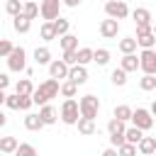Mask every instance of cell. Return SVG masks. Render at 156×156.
<instances>
[{"instance_id":"277c9868","label":"cell","mask_w":156,"mask_h":156,"mask_svg":"<svg viewBox=\"0 0 156 156\" xmlns=\"http://www.w3.org/2000/svg\"><path fill=\"white\" fill-rule=\"evenodd\" d=\"M132 127H136V129H141V132H149L151 127H154V117H151V112L146 110V107H136V110H132Z\"/></svg>"},{"instance_id":"9a60e30c","label":"cell","mask_w":156,"mask_h":156,"mask_svg":"<svg viewBox=\"0 0 156 156\" xmlns=\"http://www.w3.org/2000/svg\"><path fill=\"white\" fill-rule=\"evenodd\" d=\"M12 27H15V32L27 34V32L32 29V20H27L24 15H15V17H12Z\"/></svg>"},{"instance_id":"5bb4252c","label":"cell","mask_w":156,"mask_h":156,"mask_svg":"<svg viewBox=\"0 0 156 156\" xmlns=\"http://www.w3.org/2000/svg\"><path fill=\"white\" fill-rule=\"evenodd\" d=\"M136 149H139L144 156H151V154L156 151V136H141V139L136 141Z\"/></svg>"},{"instance_id":"b9f144b4","label":"cell","mask_w":156,"mask_h":156,"mask_svg":"<svg viewBox=\"0 0 156 156\" xmlns=\"http://www.w3.org/2000/svg\"><path fill=\"white\" fill-rule=\"evenodd\" d=\"M66 66H73L76 63V51H63V58H61Z\"/></svg>"},{"instance_id":"cb8c5ba5","label":"cell","mask_w":156,"mask_h":156,"mask_svg":"<svg viewBox=\"0 0 156 156\" xmlns=\"http://www.w3.org/2000/svg\"><path fill=\"white\" fill-rule=\"evenodd\" d=\"M134 39H136V46H141V49H154V44H156V37H154V32L139 34V37H134Z\"/></svg>"},{"instance_id":"4316f807","label":"cell","mask_w":156,"mask_h":156,"mask_svg":"<svg viewBox=\"0 0 156 156\" xmlns=\"http://www.w3.org/2000/svg\"><path fill=\"white\" fill-rule=\"evenodd\" d=\"M24 127H27L29 132H39V129L44 127V122L39 119V115H32V112H27V117H24Z\"/></svg>"},{"instance_id":"4fadbf2b","label":"cell","mask_w":156,"mask_h":156,"mask_svg":"<svg viewBox=\"0 0 156 156\" xmlns=\"http://www.w3.org/2000/svg\"><path fill=\"white\" fill-rule=\"evenodd\" d=\"M119 68H122L124 73H134V71L139 68V56H136V54H122Z\"/></svg>"},{"instance_id":"d6986e66","label":"cell","mask_w":156,"mask_h":156,"mask_svg":"<svg viewBox=\"0 0 156 156\" xmlns=\"http://www.w3.org/2000/svg\"><path fill=\"white\" fill-rule=\"evenodd\" d=\"M20 15H24L27 20H37L39 17V5L32 2V0H27V2H22V12Z\"/></svg>"},{"instance_id":"d590c367","label":"cell","mask_w":156,"mask_h":156,"mask_svg":"<svg viewBox=\"0 0 156 156\" xmlns=\"http://www.w3.org/2000/svg\"><path fill=\"white\" fill-rule=\"evenodd\" d=\"M107 132H110V134H124V122L112 117V119L107 122Z\"/></svg>"},{"instance_id":"ba28073f","label":"cell","mask_w":156,"mask_h":156,"mask_svg":"<svg viewBox=\"0 0 156 156\" xmlns=\"http://www.w3.org/2000/svg\"><path fill=\"white\" fill-rule=\"evenodd\" d=\"M139 68H141L144 73L156 76V51H154V49H144V51L139 54Z\"/></svg>"},{"instance_id":"ac0fdd59","label":"cell","mask_w":156,"mask_h":156,"mask_svg":"<svg viewBox=\"0 0 156 156\" xmlns=\"http://www.w3.org/2000/svg\"><path fill=\"white\" fill-rule=\"evenodd\" d=\"M90 61H93V49H90V46L76 49V63H78V66H85V63H90Z\"/></svg>"},{"instance_id":"7dc6e473","label":"cell","mask_w":156,"mask_h":156,"mask_svg":"<svg viewBox=\"0 0 156 156\" xmlns=\"http://www.w3.org/2000/svg\"><path fill=\"white\" fill-rule=\"evenodd\" d=\"M5 124H7V115L0 110V127H5Z\"/></svg>"},{"instance_id":"7a4b0ae2","label":"cell","mask_w":156,"mask_h":156,"mask_svg":"<svg viewBox=\"0 0 156 156\" xmlns=\"http://www.w3.org/2000/svg\"><path fill=\"white\" fill-rule=\"evenodd\" d=\"M5 58H7V68L12 73H22L27 68V51H24V46H12V51Z\"/></svg>"},{"instance_id":"d4e9b609","label":"cell","mask_w":156,"mask_h":156,"mask_svg":"<svg viewBox=\"0 0 156 156\" xmlns=\"http://www.w3.org/2000/svg\"><path fill=\"white\" fill-rule=\"evenodd\" d=\"M119 51L122 54H136V39L134 37H124V39H119Z\"/></svg>"},{"instance_id":"f1b7e54d","label":"cell","mask_w":156,"mask_h":156,"mask_svg":"<svg viewBox=\"0 0 156 156\" xmlns=\"http://www.w3.org/2000/svg\"><path fill=\"white\" fill-rule=\"evenodd\" d=\"M39 37H41L44 41H54V39H56L54 24H51V22H41V27H39Z\"/></svg>"},{"instance_id":"8d00e7d4","label":"cell","mask_w":156,"mask_h":156,"mask_svg":"<svg viewBox=\"0 0 156 156\" xmlns=\"http://www.w3.org/2000/svg\"><path fill=\"white\" fill-rule=\"evenodd\" d=\"M5 12H7L10 17L20 15V12H22V2H20V0H7V2H5Z\"/></svg>"},{"instance_id":"8992f818","label":"cell","mask_w":156,"mask_h":156,"mask_svg":"<svg viewBox=\"0 0 156 156\" xmlns=\"http://www.w3.org/2000/svg\"><path fill=\"white\" fill-rule=\"evenodd\" d=\"M105 15L112 17V20H124L129 15V7L124 0H107L105 2Z\"/></svg>"},{"instance_id":"836d02e7","label":"cell","mask_w":156,"mask_h":156,"mask_svg":"<svg viewBox=\"0 0 156 156\" xmlns=\"http://www.w3.org/2000/svg\"><path fill=\"white\" fill-rule=\"evenodd\" d=\"M12 156H37V149L32 144H17V149L12 151Z\"/></svg>"},{"instance_id":"f546056e","label":"cell","mask_w":156,"mask_h":156,"mask_svg":"<svg viewBox=\"0 0 156 156\" xmlns=\"http://www.w3.org/2000/svg\"><path fill=\"white\" fill-rule=\"evenodd\" d=\"M93 61L98 66H107L110 63V51L107 49H93Z\"/></svg>"},{"instance_id":"3957f363","label":"cell","mask_w":156,"mask_h":156,"mask_svg":"<svg viewBox=\"0 0 156 156\" xmlns=\"http://www.w3.org/2000/svg\"><path fill=\"white\" fill-rule=\"evenodd\" d=\"M78 112H80V117L95 119L98 112H100V100H98L95 95H83V98L78 100Z\"/></svg>"},{"instance_id":"4dcf8cb0","label":"cell","mask_w":156,"mask_h":156,"mask_svg":"<svg viewBox=\"0 0 156 156\" xmlns=\"http://www.w3.org/2000/svg\"><path fill=\"white\" fill-rule=\"evenodd\" d=\"M32 90H34V85H32L29 78L17 80V85H15V93H17V95H32Z\"/></svg>"},{"instance_id":"5b68a950","label":"cell","mask_w":156,"mask_h":156,"mask_svg":"<svg viewBox=\"0 0 156 156\" xmlns=\"http://www.w3.org/2000/svg\"><path fill=\"white\" fill-rule=\"evenodd\" d=\"M78 117H80V112H78V100L66 98L63 105H61V122H63V124H76Z\"/></svg>"},{"instance_id":"c3c4849f","label":"cell","mask_w":156,"mask_h":156,"mask_svg":"<svg viewBox=\"0 0 156 156\" xmlns=\"http://www.w3.org/2000/svg\"><path fill=\"white\" fill-rule=\"evenodd\" d=\"M5 95H7V93H5V90H0V105L5 102Z\"/></svg>"},{"instance_id":"f35d334b","label":"cell","mask_w":156,"mask_h":156,"mask_svg":"<svg viewBox=\"0 0 156 156\" xmlns=\"http://www.w3.org/2000/svg\"><path fill=\"white\" fill-rule=\"evenodd\" d=\"M12 46H15V44H12L10 39H0V58H5V56L12 51Z\"/></svg>"},{"instance_id":"2e32d148","label":"cell","mask_w":156,"mask_h":156,"mask_svg":"<svg viewBox=\"0 0 156 156\" xmlns=\"http://www.w3.org/2000/svg\"><path fill=\"white\" fill-rule=\"evenodd\" d=\"M78 132L83 134V136H90V134H95V119H90V117H78Z\"/></svg>"},{"instance_id":"6da1fadb","label":"cell","mask_w":156,"mask_h":156,"mask_svg":"<svg viewBox=\"0 0 156 156\" xmlns=\"http://www.w3.org/2000/svg\"><path fill=\"white\" fill-rule=\"evenodd\" d=\"M58 95V80L56 78H46L44 83H39L32 90V102L34 105H46L49 100H54Z\"/></svg>"},{"instance_id":"7c38bea8","label":"cell","mask_w":156,"mask_h":156,"mask_svg":"<svg viewBox=\"0 0 156 156\" xmlns=\"http://www.w3.org/2000/svg\"><path fill=\"white\" fill-rule=\"evenodd\" d=\"M39 119L44 122V127H46V124H54V122L58 119L56 107H54V105H49V102H46V105H39Z\"/></svg>"},{"instance_id":"e0dca14e","label":"cell","mask_w":156,"mask_h":156,"mask_svg":"<svg viewBox=\"0 0 156 156\" xmlns=\"http://www.w3.org/2000/svg\"><path fill=\"white\" fill-rule=\"evenodd\" d=\"M132 20L136 24H151V12L146 7H134L132 10Z\"/></svg>"},{"instance_id":"30bf717a","label":"cell","mask_w":156,"mask_h":156,"mask_svg":"<svg viewBox=\"0 0 156 156\" xmlns=\"http://www.w3.org/2000/svg\"><path fill=\"white\" fill-rule=\"evenodd\" d=\"M71 83H76V85H83L85 80H88V71H85V66H78V63H73V66H68V76H66Z\"/></svg>"},{"instance_id":"d6a6232c","label":"cell","mask_w":156,"mask_h":156,"mask_svg":"<svg viewBox=\"0 0 156 156\" xmlns=\"http://www.w3.org/2000/svg\"><path fill=\"white\" fill-rule=\"evenodd\" d=\"M17 144H20V141H17L15 136H2V139H0V151H2V154H12V151L17 149Z\"/></svg>"},{"instance_id":"52a82bcc","label":"cell","mask_w":156,"mask_h":156,"mask_svg":"<svg viewBox=\"0 0 156 156\" xmlns=\"http://www.w3.org/2000/svg\"><path fill=\"white\" fill-rule=\"evenodd\" d=\"M58 12H61V0H41V2H39V15H41L44 22L56 20Z\"/></svg>"},{"instance_id":"83f0119b","label":"cell","mask_w":156,"mask_h":156,"mask_svg":"<svg viewBox=\"0 0 156 156\" xmlns=\"http://www.w3.org/2000/svg\"><path fill=\"white\" fill-rule=\"evenodd\" d=\"M144 136V132L141 129H136V127H124V141L127 144H134L136 146V141Z\"/></svg>"},{"instance_id":"bcb514c9","label":"cell","mask_w":156,"mask_h":156,"mask_svg":"<svg viewBox=\"0 0 156 156\" xmlns=\"http://www.w3.org/2000/svg\"><path fill=\"white\" fill-rule=\"evenodd\" d=\"M100 156H117V149H115V146H110V149H105Z\"/></svg>"},{"instance_id":"44dd1931","label":"cell","mask_w":156,"mask_h":156,"mask_svg":"<svg viewBox=\"0 0 156 156\" xmlns=\"http://www.w3.org/2000/svg\"><path fill=\"white\" fill-rule=\"evenodd\" d=\"M34 61H37L39 66H49V61H51V51H49L46 46H37V49H34Z\"/></svg>"},{"instance_id":"7402d4cb","label":"cell","mask_w":156,"mask_h":156,"mask_svg":"<svg viewBox=\"0 0 156 156\" xmlns=\"http://www.w3.org/2000/svg\"><path fill=\"white\" fill-rule=\"evenodd\" d=\"M76 90H78V85L71 83L68 78H63V80L58 83V93H61L63 98H76Z\"/></svg>"},{"instance_id":"60d3db41","label":"cell","mask_w":156,"mask_h":156,"mask_svg":"<svg viewBox=\"0 0 156 156\" xmlns=\"http://www.w3.org/2000/svg\"><path fill=\"white\" fill-rule=\"evenodd\" d=\"M34 102H32V95H20V105H17V110H29Z\"/></svg>"},{"instance_id":"7bdbcfd3","label":"cell","mask_w":156,"mask_h":156,"mask_svg":"<svg viewBox=\"0 0 156 156\" xmlns=\"http://www.w3.org/2000/svg\"><path fill=\"white\" fill-rule=\"evenodd\" d=\"M146 32H151V24H136V37L139 34H146Z\"/></svg>"},{"instance_id":"ffe728a7","label":"cell","mask_w":156,"mask_h":156,"mask_svg":"<svg viewBox=\"0 0 156 156\" xmlns=\"http://www.w3.org/2000/svg\"><path fill=\"white\" fill-rule=\"evenodd\" d=\"M58 44H61L63 51H76V49H78V37H73V34H63V37H58Z\"/></svg>"},{"instance_id":"484cf974","label":"cell","mask_w":156,"mask_h":156,"mask_svg":"<svg viewBox=\"0 0 156 156\" xmlns=\"http://www.w3.org/2000/svg\"><path fill=\"white\" fill-rule=\"evenodd\" d=\"M139 88H141L144 93H151V90H156V76H151V73H144V76L139 78Z\"/></svg>"},{"instance_id":"f6af8a7d","label":"cell","mask_w":156,"mask_h":156,"mask_svg":"<svg viewBox=\"0 0 156 156\" xmlns=\"http://www.w3.org/2000/svg\"><path fill=\"white\" fill-rule=\"evenodd\" d=\"M83 0H61V5H66V7H78Z\"/></svg>"},{"instance_id":"ee69618b","label":"cell","mask_w":156,"mask_h":156,"mask_svg":"<svg viewBox=\"0 0 156 156\" xmlns=\"http://www.w3.org/2000/svg\"><path fill=\"white\" fill-rule=\"evenodd\" d=\"M10 85V78H7V73H0V90H5Z\"/></svg>"},{"instance_id":"e575fe53","label":"cell","mask_w":156,"mask_h":156,"mask_svg":"<svg viewBox=\"0 0 156 156\" xmlns=\"http://www.w3.org/2000/svg\"><path fill=\"white\" fill-rule=\"evenodd\" d=\"M110 80H112L115 85H119V88H122V85L127 83V73H124L122 68H115V71L110 73Z\"/></svg>"},{"instance_id":"1f68e13d","label":"cell","mask_w":156,"mask_h":156,"mask_svg":"<svg viewBox=\"0 0 156 156\" xmlns=\"http://www.w3.org/2000/svg\"><path fill=\"white\" fill-rule=\"evenodd\" d=\"M112 117H115V119H122V122H127V119L132 117V107H129V105H117V107L112 110Z\"/></svg>"},{"instance_id":"8fae6325","label":"cell","mask_w":156,"mask_h":156,"mask_svg":"<svg viewBox=\"0 0 156 156\" xmlns=\"http://www.w3.org/2000/svg\"><path fill=\"white\" fill-rule=\"evenodd\" d=\"M66 76H68V66H66L61 58H56V61H49V78L63 80Z\"/></svg>"},{"instance_id":"603a6c76","label":"cell","mask_w":156,"mask_h":156,"mask_svg":"<svg viewBox=\"0 0 156 156\" xmlns=\"http://www.w3.org/2000/svg\"><path fill=\"white\" fill-rule=\"evenodd\" d=\"M51 24H54V32H56V37H63V34H68V29H71V22H68V20H63V17H56V20H51Z\"/></svg>"},{"instance_id":"74e56055","label":"cell","mask_w":156,"mask_h":156,"mask_svg":"<svg viewBox=\"0 0 156 156\" xmlns=\"http://www.w3.org/2000/svg\"><path fill=\"white\" fill-rule=\"evenodd\" d=\"M117 156H136V146L134 144H119L117 146Z\"/></svg>"},{"instance_id":"9c48e42d","label":"cell","mask_w":156,"mask_h":156,"mask_svg":"<svg viewBox=\"0 0 156 156\" xmlns=\"http://www.w3.org/2000/svg\"><path fill=\"white\" fill-rule=\"evenodd\" d=\"M100 34H102L105 39H115V37L119 34V22L112 20V17L102 20V22H100Z\"/></svg>"},{"instance_id":"ab89813d","label":"cell","mask_w":156,"mask_h":156,"mask_svg":"<svg viewBox=\"0 0 156 156\" xmlns=\"http://www.w3.org/2000/svg\"><path fill=\"white\" fill-rule=\"evenodd\" d=\"M2 105H7L10 110H17V105H20V95L15 93V95H5V102Z\"/></svg>"}]
</instances>
